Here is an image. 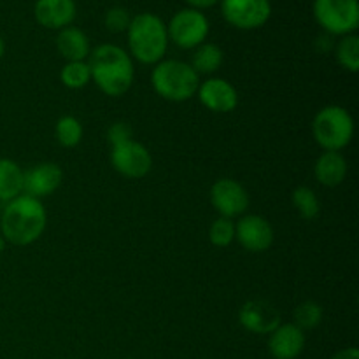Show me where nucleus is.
Listing matches in <instances>:
<instances>
[{
    "instance_id": "nucleus-1",
    "label": "nucleus",
    "mask_w": 359,
    "mask_h": 359,
    "mask_svg": "<svg viewBox=\"0 0 359 359\" xmlns=\"http://www.w3.org/2000/svg\"><path fill=\"white\" fill-rule=\"evenodd\" d=\"M91 81L107 97H123L135 81V65L126 49L116 44H100L88 56Z\"/></svg>"
},
{
    "instance_id": "nucleus-2",
    "label": "nucleus",
    "mask_w": 359,
    "mask_h": 359,
    "mask_svg": "<svg viewBox=\"0 0 359 359\" xmlns=\"http://www.w3.org/2000/svg\"><path fill=\"white\" fill-rule=\"evenodd\" d=\"M48 224L42 200L28 195H20L6 203L0 212V235L7 244L25 248L42 237Z\"/></svg>"
},
{
    "instance_id": "nucleus-3",
    "label": "nucleus",
    "mask_w": 359,
    "mask_h": 359,
    "mask_svg": "<svg viewBox=\"0 0 359 359\" xmlns=\"http://www.w3.org/2000/svg\"><path fill=\"white\" fill-rule=\"evenodd\" d=\"M128 55L142 65H156L168 49L167 23L158 14L140 13L132 16L126 30Z\"/></svg>"
},
{
    "instance_id": "nucleus-4",
    "label": "nucleus",
    "mask_w": 359,
    "mask_h": 359,
    "mask_svg": "<svg viewBox=\"0 0 359 359\" xmlns=\"http://www.w3.org/2000/svg\"><path fill=\"white\" fill-rule=\"evenodd\" d=\"M200 76L191 69L188 62L181 60H161L151 72V84L158 97L163 100L188 102L198 91Z\"/></svg>"
},
{
    "instance_id": "nucleus-5",
    "label": "nucleus",
    "mask_w": 359,
    "mask_h": 359,
    "mask_svg": "<svg viewBox=\"0 0 359 359\" xmlns=\"http://www.w3.org/2000/svg\"><path fill=\"white\" fill-rule=\"evenodd\" d=\"M312 135L323 151H342L354 137V119L342 105H326L312 119Z\"/></svg>"
},
{
    "instance_id": "nucleus-6",
    "label": "nucleus",
    "mask_w": 359,
    "mask_h": 359,
    "mask_svg": "<svg viewBox=\"0 0 359 359\" xmlns=\"http://www.w3.org/2000/svg\"><path fill=\"white\" fill-rule=\"evenodd\" d=\"M312 14L326 34L337 37L356 34L359 27L358 0H314Z\"/></svg>"
},
{
    "instance_id": "nucleus-7",
    "label": "nucleus",
    "mask_w": 359,
    "mask_h": 359,
    "mask_svg": "<svg viewBox=\"0 0 359 359\" xmlns=\"http://www.w3.org/2000/svg\"><path fill=\"white\" fill-rule=\"evenodd\" d=\"M209 32V18L203 14V11L191 9V7L177 11L167 25L168 42L181 49L198 48L200 44L207 42Z\"/></svg>"
},
{
    "instance_id": "nucleus-8",
    "label": "nucleus",
    "mask_w": 359,
    "mask_h": 359,
    "mask_svg": "<svg viewBox=\"0 0 359 359\" xmlns=\"http://www.w3.org/2000/svg\"><path fill=\"white\" fill-rule=\"evenodd\" d=\"M221 14L230 27L238 30H256L272 16L270 0H219Z\"/></svg>"
},
{
    "instance_id": "nucleus-9",
    "label": "nucleus",
    "mask_w": 359,
    "mask_h": 359,
    "mask_svg": "<svg viewBox=\"0 0 359 359\" xmlns=\"http://www.w3.org/2000/svg\"><path fill=\"white\" fill-rule=\"evenodd\" d=\"M111 163L118 174L128 179H142L153 168V156L135 139L111 146Z\"/></svg>"
},
{
    "instance_id": "nucleus-10",
    "label": "nucleus",
    "mask_w": 359,
    "mask_h": 359,
    "mask_svg": "<svg viewBox=\"0 0 359 359\" xmlns=\"http://www.w3.org/2000/svg\"><path fill=\"white\" fill-rule=\"evenodd\" d=\"M210 203L221 217L242 216L249 207V193L235 179H217L210 188Z\"/></svg>"
},
{
    "instance_id": "nucleus-11",
    "label": "nucleus",
    "mask_w": 359,
    "mask_h": 359,
    "mask_svg": "<svg viewBox=\"0 0 359 359\" xmlns=\"http://www.w3.org/2000/svg\"><path fill=\"white\" fill-rule=\"evenodd\" d=\"M273 228L269 219L258 214L242 216L235 223V241L249 252H265L272 248Z\"/></svg>"
},
{
    "instance_id": "nucleus-12",
    "label": "nucleus",
    "mask_w": 359,
    "mask_h": 359,
    "mask_svg": "<svg viewBox=\"0 0 359 359\" xmlns=\"http://www.w3.org/2000/svg\"><path fill=\"white\" fill-rule=\"evenodd\" d=\"M200 104L210 112L217 114H228L235 111L238 105V91L230 81L223 77H209L207 81L200 83L196 91Z\"/></svg>"
},
{
    "instance_id": "nucleus-13",
    "label": "nucleus",
    "mask_w": 359,
    "mask_h": 359,
    "mask_svg": "<svg viewBox=\"0 0 359 359\" xmlns=\"http://www.w3.org/2000/svg\"><path fill=\"white\" fill-rule=\"evenodd\" d=\"M238 323L255 335H270L280 325V314L270 302L249 300L241 307Z\"/></svg>"
},
{
    "instance_id": "nucleus-14",
    "label": "nucleus",
    "mask_w": 359,
    "mask_h": 359,
    "mask_svg": "<svg viewBox=\"0 0 359 359\" xmlns=\"http://www.w3.org/2000/svg\"><path fill=\"white\" fill-rule=\"evenodd\" d=\"M63 181V170L60 165L44 161L23 170V193L34 198L42 200L53 195Z\"/></svg>"
},
{
    "instance_id": "nucleus-15",
    "label": "nucleus",
    "mask_w": 359,
    "mask_h": 359,
    "mask_svg": "<svg viewBox=\"0 0 359 359\" xmlns=\"http://www.w3.org/2000/svg\"><path fill=\"white\" fill-rule=\"evenodd\" d=\"M266 346L273 359H297L305 349V332L294 323H280L269 335Z\"/></svg>"
},
{
    "instance_id": "nucleus-16",
    "label": "nucleus",
    "mask_w": 359,
    "mask_h": 359,
    "mask_svg": "<svg viewBox=\"0 0 359 359\" xmlns=\"http://www.w3.org/2000/svg\"><path fill=\"white\" fill-rule=\"evenodd\" d=\"M77 6L74 0H37L34 16L41 27L48 30H62L76 20Z\"/></svg>"
},
{
    "instance_id": "nucleus-17",
    "label": "nucleus",
    "mask_w": 359,
    "mask_h": 359,
    "mask_svg": "<svg viewBox=\"0 0 359 359\" xmlns=\"http://www.w3.org/2000/svg\"><path fill=\"white\" fill-rule=\"evenodd\" d=\"M347 160L339 151H325L314 165V175L319 184L326 188H337L347 177Z\"/></svg>"
},
{
    "instance_id": "nucleus-18",
    "label": "nucleus",
    "mask_w": 359,
    "mask_h": 359,
    "mask_svg": "<svg viewBox=\"0 0 359 359\" xmlns=\"http://www.w3.org/2000/svg\"><path fill=\"white\" fill-rule=\"evenodd\" d=\"M56 49L67 62H86L91 53L88 35L77 27H65L56 35Z\"/></svg>"
},
{
    "instance_id": "nucleus-19",
    "label": "nucleus",
    "mask_w": 359,
    "mask_h": 359,
    "mask_svg": "<svg viewBox=\"0 0 359 359\" xmlns=\"http://www.w3.org/2000/svg\"><path fill=\"white\" fill-rule=\"evenodd\" d=\"M23 195V168L9 158H0V202Z\"/></svg>"
},
{
    "instance_id": "nucleus-20",
    "label": "nucleus",
    "mask_w": 359,
    "mask_h": 359,
    "mask_svg": "<svg viewBox=\"0 0 359 359\" xmlns=\"http://www.w3.org/2000/svg\"><path fill=\"white\" fill-rule=\"evenodd\" d=\"M223 60L224 55L219 46L214 44V42H203L198 48L193 49L189 65L198 76H212L223 65Z\"/></svg>"
},
{
    "instance_id": "nucleus-21",
    "label": "nucleus",
    "mask_w": 359,
    "mask_h": 359,
    "mask_svg": "<svg viewBox=\"0 0 359 359\" xmlns=\"http://www.w3.org/2000/svg\"><path fill=\"white\" fill-rule=\"evenodd\" d=\"M291 202L293 207L297 209L298 216L302 219H314L319 216V210H321V203H319L318 195L312 188L309 186H298L293 193H291Z\"/></svg>"
},
{
    "instance_id": "nucleus-22",
    "label": "nucleus",
    "mask_w": 359,
    "mask_h": 359,
    "mask_svg": "<svg viewBox=\"0 0 359 359\" xmlns=\"http://www.w3.org/2000/svg\"><path fill=\"white\" fill-rule=\"evenodd\" d=\"M335 56L337 62L340 63V67L349 72H358L359 70V37L356 34L344 35L340 37V41L337 42L335 48Z\"/></svg>"
},
{
    "instance_id": "nucleus-23",
    "label": "nucleus",
    "mask_w": 359,
    "mask_h": 359,
    "mask_svg": "<svg viewBox=\"0 0 359 359\" xmlns=\"http://www.w3.org/2000/svg\"><path fill=\"white\" fill-rule=\"evenodd\" d=\"M60 81L69 90H83L91 83L88 62H67L60 70Z\"/></svg>"
},
{
    "instance_id": "nucleus-24",
    "label": "nucleus",
    "mask_w": 359,
    "mask_h": 359,
    "mask_svg": "<svg viewBox=\"0 0 359 359\" xmlns=\"http://www.w3.org/2000/svg\"><path fill=\"white\" fill-rule=\"evenodd\" d=\"M56 140L62 147H76L83 140V125L74 116H62L55 126Z\"/></svg>"
},
{
    "instance_id": "nucleus-25",
    "label": "nucleus",
    "mask_w": 359,
    "mask_h": 359,
    "mask_svg": "<svg viewBox=\"0 0 359 359\" xmlns=\"http://www.w3.org/2000/svg\"><path fill=\"white\" fill-rule=\"evenodd\" d=\"M323 321V307L318 302L307 300L294 309V325L300 330H314Z\"/></svg>"
},
{
    "instance_id": "nucleus-26",
    "label": "nucleus",
    "mask_w": 359,
    "mask_h": 359,
    "mask_svg": "<svg viewBox=\"0 0 359 359\" xmlns=\"http://www.w3.org/2000/svg\"><path fill=\"white\" fill-rule=\"evenodd\" d=\"M209 241L216 248H228L235 241V223L228 217H217L209 228Z\"/></svg>"
},
{
    "instance_id": "nucleus-27",
    "label": "nucleus",
    "mask_w": 359,
    "mask_h": 359,
    "mask_svg": "<svg viewBox=\"0 0 359 359\" xmlns=\"http://www.w3.org/2000/svg\"><path fill=\"white\" fill-rule=\"evenodd\" d=\"M130 21H132V16L125 7H111L104 18L105 28L111 30L112 34H121V32L128 30Z\"/></svg>"
},
{
    "instance_id": "nucleus-28",
    "label": "nucleus",
    "mask_w": 359,
    "mask_h": 359,
    "mask_svg": "<svg viewBox=\"0 0 359 359\" xmlns=\"http://www.w3.org/2000/svg\"><path fill=\"white\" fill-rule=\"evenodd\" d=\"M107 139H109V142H111V146H116V144L132 140L133 132H132V128H130V125H126V123H123V121L112 123L107 130Z\"/></svg>"
},
{
    "instance_id": "nucleus-29",
    "label": "nucleus",
    "mask_w": 359,
    "mask_h": 359,
    "mask_svg": "<svg viewBox=\"0 0 359 359\" xmlns=\"http://www.w3.org/2000/svg\"><path fill=\"white\" fill-rule=\"evenodd\" d=\"M186 4H188L191 9L203 11V9H210V7L217 6V4H219V0H186Z\"/></svg>"
},
{
    "instance_id": "nucleus-30",
    "label": "nucleus",
    "mask_w": 359,
    "mask_h": 359,
    "mask_svg": "<svg viewBox=\"0 0 359 359\" xmlns=\"http://www.w3.org/2000/svg\"><path fill=\"white\" fill-rule=\"evenodd\" d=\"M330 359H359V351L356 347H347V349H342L333 354Z\"/></svg>"
},
{
    "instance_id": "nucleus-31",
    "label": "nucleus",
    "mask_w": 359,
    "mask_h": 359,
    "mask_svg": "<svg viewBox=\"0 0 359 359\" xmlns=\"http://www.w3.org/2000/svg\"><path fill=\"white\" fill-rule=\"evenodd\" d=\"M4 55H6V42H4V39L0 37V58H2Z\"/></svg>"
},
{
    "instance_id": "nucleus-32",
    "label": "nucleus",
    "mask_w": 359,
    "mask_h": 359,
    "mask_svg": "<svg viewBox=\"0 0 359 359\" xmlns=\"http://www.w3.org/2000/svg\"><path fill=\"white\" fill-rule=\"evenodd\" d=\"M6 245H7V242H6V238L2 237V235H0V252L4 251V249H6Z\"/></svg>"
}]
</instances>
